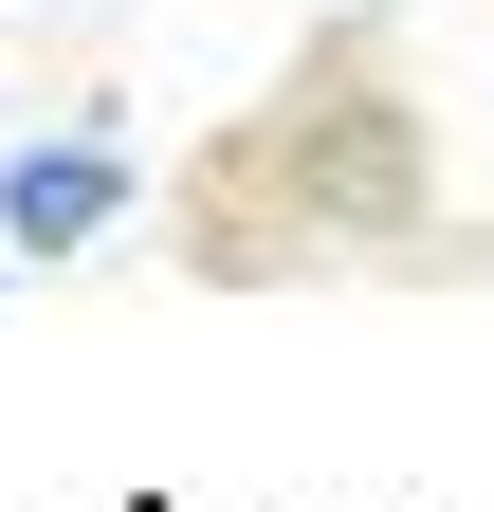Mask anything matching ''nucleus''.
<instances>
[{"mask_svg": "<svg viewBox=\"0 0 494 512\" xmlns=\"http://www.w3.org/2000/svg\"><path fill=\"white\" fill-rule=\"evenodd\" d=\"M0 275H19V256H0Z\"/></svg>", "mask_w": 494, "mask_h": 512, "instance_id": "nucleus-2", "label": "nucleus"}, {"mask_svg": "<svg viewBox=\"0 0 494 512\" xmlns=\"http://www.w3.org/2000/svg\"><path fill=\"white\" fill-rule=\"evenodd\" d=\"M129 220V128H37V147H0V256H92Z\"/></svg>", "mask_w": 494, "mask_h": 512, "instance_id": "nucleus-1", "label": "nucleus"}]
</instances>
